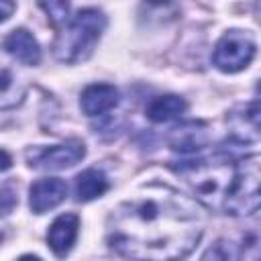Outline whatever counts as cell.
<instances>
[{
  "instance_id": "1",
  "label": "cell",
  "mask_w": 261,
  "mask_h": 261,
  "mask_svg": "<svg viewBox=\"0 0 261 261\" xmlns=\"http://www.w3.org/2000/svg\"><path fill=\"white\" fill-rule=\"evenodd\" d=\"M204 232L200 204L165 184H147L108 214L110 249L133 259H179Z\"/></svg>"
},
{
  "instance_id": "2",
  "label": "cell",
  "mask_w": 261,
  "mask_h": 261,
  "mask_svg": "<svg viewBox=\"0 0 261 261\" xmlns=\"http://www.w3.org/2000/svg\"><path fill=\"white\" fill-rule=\"evenodd\" d=\"M237 159L228 153H216L210 157L179 161L173 169L184 177L192 194L210 210H222L226 194L237 175Z\"/></svg>"
},
{
  "instance_id": "3",
  "label": "cell",
  "mask_w": 261,
  "mask_h": 261,
  "mask_svg": "<svg viewBox=\"0 0 261 261\" xmlns=\"http://www.w3.org/2000/svg\"><path fill=\"white\" fill-rule=\"evenodd\" d=\"M106 29V16L98 8H84L65 20L53 43V55L61 63L86 61Z\"/></svg>"
},
{
  "instance_id": "4",
  "label": "cell",
  "mask_w": 261,
  "mask_h": 261,
  "mask_svg": "<svg viewBox=\"0 0 261 261\" xmlns=\"http://www.w3.org/2000/svg\"><path fill=\"white\" fill-rule=\"evenodd\" d=\"M222 210L230 216H249L259 210V157L249 155L237 163V175Z\"/></svg>"
},
{
  "instance_id": "5",
  "label": "cell",
  "mask_w": 261,
  "mask_h": 261,
  "mask_svg": "<svg viewBox=\"0 0 261 261\" xmlns=\"http://www.w3.org/2000/svg\"><path fill=\"white\" fill-rule=\"evenodd\" d=\"M257 51V43L255 37L247 31H228L224 33L214 51H212V63L224 71V73H237L241 69H245Z\"/></svg>"
},
{
  "instance_id": "6",
  "label": "cell",
  "mask_w": 261,
  "mask_h": 261,
  "mask_svg": "<svg viewBox=\"0 0 261 261\" xmlns=\"http://www.w3.org/2000/svg\"><path fill=\"white\" fill-rule=\"evenodd\" d=\"M86 155V147L77 139H69L61 145L51 147H31L27 149L24 157L27 163L33 169H45V171H57L75 165Z\"/></svg>"
},
{
  "instance_id": "7",
  "label": "cell",
  "mask_w": 261,
  "mask_h": 261,
  "mask_svg": "<svg viewBox=\"0 0 261 261\" xmlns=\"http://www.w3.org/2000/svg\"><path fill=\"white\" fill-rule=\"evenodd\" d=\"M210 143L208 124L202 120H190L171 128L167 145L177 153H196Z\"/></svg>"
},
{
  "instance_id": "8",
  "label": "cell",
  "mask_w": 261,
  "mask_h": 261,
  "mask_svg": "<svg viewBox=\"0 0 261 261\" xmlns=\"http://www.w3.org/2000/svg\"><path fill=\"white\" fill-rule=\"evenodd\" d=\"M67 196V184L59 177H43L37 179L29 190V206L35 214H43L47 210L57 208Z\"/></svg>"
},
{
  "instance_id": "9",
  "label": "cell",
  "mask_w": 261,
  "mask_h": 261,
  "mask_svg": "<svg viewBox=\"0 0 261 261\" xmlns=\"http://www.w3.org/2000/svg\"><path fill=\"white\" fill-rule=\"evenodd\" d=\"M77 228H80V218L75 214H61L53 220V224L49 226L47 232V243L49 249L57 255V257H65L75 239H77Z\"/></svg>"
},
{
  "instance_id": "10",
  "label": "cell",
  "mask_w": 261,
  "mask_h": 261,
  "mask_svg": "<svg viewBox=\"0 0 261 261\" xmlns=\"http://www.w3.org/2000/svg\"><path fill=\"white\" fill-rule=\"evenodd\" d=\"M118 104V90L110 84H92L82 92L80 106L86 116H102Z\"/></svg>"
},
{
  "instance_id": "11",
  "label": "cell",
  "mask_w": 261,
  "mask_h": 261,
  "mask_svg": "<svg viewBox=\"0 0 261 261\" xmlns=\"http://www.w3.org/2000/svg\"><path fill=\"white\" fill-rule=\"evenodd\" d=\"M4 49L20 63L24 65H39L41 61V49L37 39L27 29H14L4 39Z\"/></svg>"
},
{
  "instance_id": "12",
  "label": "cell",
  "mask_w": 261,
  "mask_h": 261,
  "mask_svg": "<svg viewBox=\"0 0 261 261\" xmlns=\"http://www.w3.org/2000/svg\"><path fill=\"white\" fill-rule=\"evenodd\" d=\"M188 110V102L181 96L175 94H165V96H157L147 104V118L153 122H169L179 118L184 112Z\"/></svg>"
},
{
  "instance_id": "13",
  "label": "cell",
  "mask_w": 261,
  "mask_h": 261,
  "mask_svg": "<svg viewBox=\"0 0 261 261\" xmlns=\"http://www.w3.org/2000/svg\"><path fill=\"white\" fill-rule=\"evenodd\" d=\"M106 190H108V179L100 169L90 167L75 177V196L80 202H90L94 198H100Z\"/></svg>"
},
{
  "instance_id": "14",
  "label": "cell",
  "mask_w": 261,
  "mask_h": 261,
  "mask_svg": "<svg viewBox=\"0 0 261 261\" xmlns=\"http://www.w3.org/2000/svg\"><path fill=\"white\" fill-rule=\"evenodd\" d=\"M24 94H27L24 82H20V77L12 69L0 67V110L18 106Z\"/></svg>"
},
{
  "instance_id": "15",
  "label": "cell",
  "mask_w": 261,
  "mask_h": 261,
  "mask_svg": "<svg viewBox=\"0 0 261 261\" xmlns=\"http://www.w3.org/2000/svg\"><path fill=\"white\" fill-rule=\"evenodd\" d=\"M69 2L71 0H39V6L47 14V18L55 27H59V24H63L69 18L67 16L69 14Z\"/></svg>"
},
{
  "instance_id": "16",
  "label": "cell",
  "mask_w": 261,
  "mask_h": 261,
  "mask_svg": "<svg viewBox=\"0 0 261 261\" xmlns=\"http://www.w3.org/2000/svg\"><path fill=\"white\" fill-rule=\"evenodd\" d=\"M16 204H18V196H16L12 184H6V186L0 190V216L8 214Z\"/></svg>"
},
{
  "instance_id": "17",
  "label": "cell",
  "mask_w": 261,
  "mask_h": 261,
  "mask_svg": "<svg viewBox=\"0 0 261 261\" xmlns=\"http://www.w3.org/2000/svg\"><path fill=\"white\" fill-rule=\"evenodd\" d=\"M14 8H16L14 0H0V22L8 20L12 16V12H14Z\"/></svg>"
},
{
  "instance_id": "18",
  "label": "cell",
  "mask_w": 261,
  "mask_h": 261,
  "mask_svg": "<svg viewBox=\"0 0 261 261\" xmlns=\"http://www.w3.org/2000/svg\"><path fill=\"white\" fill-rule=\"evenodd\" d=\"M10 167H12V159H10V155H8L6 151L0 149V171H6V169H10Z\"/></svg>"
}]
</instances>
